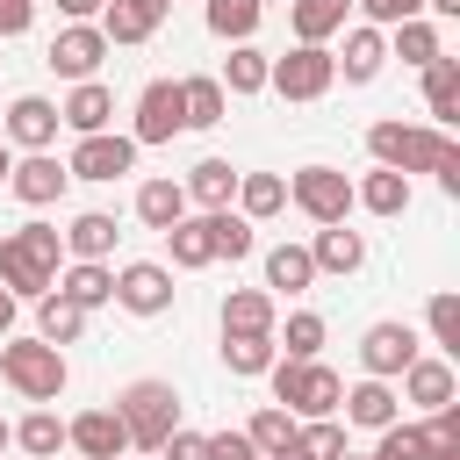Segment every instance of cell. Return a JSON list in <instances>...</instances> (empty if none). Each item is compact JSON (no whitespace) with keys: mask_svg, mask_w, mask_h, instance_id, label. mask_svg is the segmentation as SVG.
Instances as JSON below:
<instances>
[{"mask_svg":"<svg viewBox=\"0 0 460 460\" xmlns=\"http://www.w3.org/2000/svg\"><path fill=\"white\" fill-rule=\"evenodd\" d=\"M367 151H374V165H388V172H438V187L446 194H460V144L446 137V129H417V122H374L367 129Z\"/></svg>","mask_w":460,"mask_h":460,"instance_id":"obj_1","label":"cell"},{"mask_svg":"<svg viewBox=\"0 0 460 460\" xmlns=\"http://www.w3.org/2000/svg\"><path fill=\"white\" fill-rule=\"evenodd\" d=\"M58 259H65V237H58V223H22V230H7L0 237V288L22 302H43L50 288H58Z\"/></svg>","mask_w":460,"mask_h":460,"instance_id":"obj_2","label":"cell"},{"mask_svg":"<svg viewBox=\"0 0 460 460\" xmlns=\"http://www.w3.org/2000/svg\"><path fill=\"white\" fill-rule=\"evenodd\" d=\"M0 381H7L22 402H58L65 381H72V367H65V352L43 345V338H0Z\"/></svg>","mask_w":460,"mask_h":460,"instance_id":"obj_3","label":"cell"},{"mask_svg":"<svg viewBox=\"0 0 460 460\" xmlns=\"http://www.w3.org/2000/svg\"><path fill=\"white\" fill-rule=\"evenodd\" d=\"M273 402L295 417V424H316V417H338V395L345 381L323 367V359H273Z\"/></svg>","mask_w":460,"mask_h":460,"instance_id":"obj_4","label":"cell"},{"mask_svg":"<svg viewBox=\"0 0 460 460\" xmlns=\"http://www.w3.org/2000/svg\"><path fill=\"white\" fill-rule=\"evenodd\" d=\"M115 417H122L129 446L158 453V446L180 431V395H172V381H129V388L115 395Z\"/></svg>","mask_w":460,"mask_h":460,"instance_id":"obj_5","label":"cell"},{"mask_svg":"<svg viewBox=\"0 0 460 460\" xmlns=\"http://www.w3.org/2000/svg\"><path fill=\"white\" fill-rule=\"evenodd\" d=\"M331 79H338V65H331V50H323V43H295L288 58H273V65H266V86H273L280 101H323V93H331Z\"/></svg>","mask_w":460,"mask_h":460,"instance_id":"obj_6","label":"cell"},{"mask_svg":"<svg viewBox=\"0 0 460 460\" xmlns=\"http://www.w3.org/2000/svg\"><path fill=\"white\" fill-rule=\"evenodd\" d=\"M288 201H295L309 223H345V208H352V180H345L338 165H302V172L288 180Z\"/></svg>","mask_w":460,"mask_h":460,"instance_id":"obj_7","label":"cell"},{"mask_svg":"<svg viewBox=\"0 0 460 460\" xmlns=\"http://www.w3.org/2000/svg\"><path fill=\"white\" fill-rule=\"evenodd\" d=\"M187 129V115H180V79H151L144 93H137V122H129V144L144 151V144H172Z\"/></svg>","mask_w":460,"mask_h":460,"instance_id":"obj_8","label":"cell"},{"mask_svg":"<svg viewBox=\"0 0 460 460\" xmlns=\"http://www.w3.org/2000/svg\"><path fill=\"white\" fill-rule=\"evenodd\" d=\"M129 165H137V144H129L122 129L79 137V144H72V158H65V172H72V180H122Z\"/></svg>","mask_w":460,"mask_h":460,"instance_id":"obj_9","label":"cell"},{"mask_svg":"<svg viewBox=\"0 0 460 460\" xmlns=\"http://www.w3.org/2000/svg\"><path fill=\"white\" fill-rule=\"evenodd\" d=\"M115 302H122L129 316H165V309H172V273H165L158 259H129V266L115 273Z\"/></svg>","mask_w":460,"mask_h":460,"instance_id":"obj_10","label":"cell"},{"mask_svg":"<svg viewBox=\"0 0 460 460\" xmlns=\"http://www.w3.org/2000/svg\"><path fill=\"white\" fill-rule=\"evenodd\" d=\"M101 58H108V36H101L93 22L58 29V36H50V50H43V65H50V72H65V79H93V72H101Z\"/></svg>","mask_w":460,"mask_h":460,"instance_id":"obj_11","label":"cell"},{"mask_svg":"<svg viewBox=\"0 0 460 460\" xmlns=\"http://www.w3.org/2000/svg\"><path fill=\"white\" fill-rule=\"evenodd\" d=\"M7 187H14V201H29V208H50V201H65L72 172H65L50 151H29V158H14V165H7Z\"/></svg>","mask_w":460,"mask_h":460,"instance_id":"obj_12","label":"cell"},{"mask_svg":"<svg viewBox=\"0 0 460 460\" xmlns=\"http://www.w3.org/2000/svg\"><path fill=\"white\" fill-rule=\"evenodd\" d=\"M410 359H417V331H410V323H374V331L359 338V367H367V381H395Z\"/></svg>","mask_w":460,"mask_h":460,"instance_id":"obj_13","label":"cell"},{"mask_svg":"<svg viewBox=\"0 0 460 460\" xmlns=\"http://www.w3.org/2000/svg\"><path fill=\"white\" fill-rule=\"evenodd\" d=\"M65 446H72L79 460H122V453H129V431H122L115 410H79V417L65 424Z\"/></svg>","mask_w":460,"mask_h":460,"instance_id":"obj_14","label":"cell"},{"mask_svg":"<svg viewBox=\"0 0 460 460\" xmlns=\"http://www.w3.org/2000/svg\"><path fill=\"white\" fill-rule=\"evenodd\" d=\"M165 14H172V0H108L93 29H101V36H108V50H115V43H144V36H158V22H165Z\"/></svg>","mask_w":460,"mask_h":460,"instance_id":"obj_15","label":"cell"},{"mask_svg":"<svg viewBox=\"0 0 460 460\" xmlns=\"http://www.w3.org/2000/svg\"><path fill=\"white\" fill-rule=\"evenodd\" d=\"M7 144H22V151H50V144H58V101L22 93V101L7 108Z\"/></svg>","mask_w":460,"mask_h":460,"instance_id":"obj_16","label":"cell"},{"mask_svg":"<svg viewBox=\"0 0 460 460\" xmlns=\"http://www.w3.org/2000/svg\"><path fill=\"white\" fill-rule=\"evenodd\" d=\"M58 122H65V129H79V137H101V129L115 122V93H108L101 79H79V86H72V101L58 108Z\"/></svg>","mask_w":460,"mask_h":460,"instance_id":"obj_17","label":"cell"},{"mask_svg":"<svg viewBox=\"0 0 460 460\" xmlns=\"http://www.w3.org/2000/svg\"><path fill=\"white\" fill-rule=\"evenodd\" d=\"M223 338H273V295H266V288H230V302H223Z\"/></svg>","mask_w":460,"mask_h":460,"instance_id":"obj_18","label":"cell"},{"mask_svg":"<svg viewBox=\"0 0 460 460\" xmlns=\"http://www.w3.org/2000/svg\"><path fill=\"white\" fill-rule=\"evenodd\" d=\"M331 65H338V72H345V79H352V86H367V79H374V72H381V65H388V36H381V29H367V22H359V29H345V50H338V58H331Z\"/></svg>","mask_w":460,"mask_h":460,"instance_id":"obj_19","label":"cell"},{"mask_svg":"<svg viewBox=\"0 0 460 460\" xmlns=\"http://www.w3.org/2000/svg\"><path fill=\"white\" fill-rule=\"evenodd\" d=\"M58 237H65V252H72V259H93V266H108V252H115V237H122V230H115V216L86 208V216H72Z\"/></svg>","mask_w":460,"mask_h":460,"instance_id":"obj_20","label":"cell"},{"mask_svg":"<svg viewBox=\"0 0 460 460\" xmlns=\"http://www.w3.org/2000/svg\"><path fill=\"white\" fill-rule=\"evenodd\" d=\"M309 259H316V273H359L367 266V237L345 230V223H323L316 244H309Z\"/></svg>","mask_w":460,"mask_h":460,"instance_id":"obj_21","label":"cell"},{"mask_svg":"<svg viewBox=\"0 0 460 460\" xmlns=\"http://www.w3.org/2000/svg\"><path fill=\"white\" fill-rule=\"evenodd\" d=\"M58 295H65L72 309H101V302H115V273L93 266V259H72V266L58 273Z\"/></svg>","mask_w":460,"mask_h":460,"instance_id":"obj_22","label":"cell"},{"mask_svg":"<svg viewBox=\"0 0 460 460\" xmlns=\"http://www.w3.org/2000/svg\"><path fill=\"white\" fill-rule=\"evenodd\" d=\"M338 410H345V424L388 431V424H395V388H388V381H359V388H345V395H338Z\"/></svg>","mask_w":460,"mask_h":460,"instance_id":"obj_23","label":"cell"},{"mask_svg":"<svg viewBox=\"0 0 460 460\" xmlns=\"http://www.w3.org/2000/svg\"><path fill=\"white\" fill-rule=\"evenodd\" d=\"M424 108H431V129H453V115H460V65L453 58L424 65Z\"/></svg>","mask_w":460,"mask_h":460,"instance_id":"obj_24","label":"cell"},{"mask_svg":"<svg viewBox=\"0 0 460 460\" xmlns=\"http://www.w3.org/2000/svg\"><path fill=\"white\" fill-rule=\"evenodd\" d=\"M180 115H187V129H216L230 115V93L208 72H194V79H180Z\"/></svg>","mask_w":460,"mask_h":460,"instance_id":"obj_25","label":"cell"},{"mask_svg":"<svg viewBox=\"0 0 460 460\" xmlns=\"http://www.w3.org/2000/svg\"><path fill=\"white\" fill-rule=\"evenodd\" d=\"M180 187H187V201H201V208H230V201H237V165H230V158H201Z\"/></svg>","mask_w":460,"mask_h":460,"instance_id":"obj_26","label":"cell"},{"mask_svg":"<svg viewBox=\"0 0 460 460\" xmlns=\"http://www.w3.org/2000/svg\"><path fill=\"white\" fill-rule=\"evenodd\" d=\"M288 208V180L280 172H237V216L244 223H266Z\"/></svg>","mask_w":460,"mask_h":460,"instance_id":"obj_27","label":"cell"},{"mask_svg":"<svg viewBox=\"0 0 460 460\" xmlns=\"http://www.w3.org/2000/svg\"><path fill=\"white\" fill-rule=\"evenodd\" d=\"M402 395H410L417 410H446V402H453V367H446V359H410V367H402Z\"/></svg>","mask_w":460,"mask_h":460,"instance_id":"obj_28","label":"cell"},{"mask_svg":"<svg viewBox=\"0 0 460 460\" xmlns=\"http://www.w3.org/2000/svg\"><path fill=\"white\" fill-rule=\"evenodd\" d=\"M266 65H273V58H266L259 43H230L216 86H223V93H266Z\"/></svg>","mask_w":460,"mask_h":460,"instance_id":"obj_29","label":"cell"},{"mask_svg":"<svg viewBox=\"0 0 460 460\" xmlns=\"http://www.w3.org/2000/svg\"><path fill=\"white\" fill-rule=\"evenodd\" d=\"M352 201H359L367 216H402V208H410V180H402V172H388V165H374V172L352 187Z\"/></svg>","mask_w":460,"mask_h":460,"instance_id":"obj_30","label":"cell"},{"mask_svg":"<svg viewBox=\"0 0 460 460\" xmlns=\"http://www.w3.org/2000/svg\"><path fill=\"white\" fill-rule=\"evenodd\" d=\"M266 288H280V295L316 288V259H309V244H273V252H266Z\"/></svg>","mask_w":460,"mask_h":460,"instance_id":"obj_31","label":"cell"},{"mask_svg":"<svg viewBox=\"0 0 460 460\" xmlns=\"http://www.w3.org/2000/svg\"><path fill=\"white\" fill-rule=\"evenodd\" d=\"M137 216H144L151 230H172V223L187 216V187H180V180H144V187H137Z\"/></svg>","mask_w":460,"mask_h":460,"instance_id":"obj_32","label":"cell"},{"mask_svg":"<svg viewBox=\"0 0 460 460\" xmlns=\"http://www.w3.org/2000/svg\"><path fill=\"white\" fill-rule=\"evenodd\" d=\"M165 244H172V266H180V273H201V266L216 259V244H208V216H180V223L165 230Z\"/></svg>","mask_w":460,"mask_h":460,"instance_id":"obj_33","label":"cell"},{"mask_svg":"<svg viewBox=\"0 0 460 460\" xmlns=\"http://www.w3.org/2000/svg\"><path fill=\"white\" fill-rule=\"evenodd\" d=\"M79 331H86V309H72V302H65V295H58V288H50V295H43V302H36V338H43V345H58V352H65V345H72V338H79Z\"/></svg>","mask_w":460,"mask_h":460,"instance_id":"obj_34","label":"cell"},{"mask_svg":"<svg viewBox=\"0 0 460 460\" xmlns=\"http://www.w3.org/2000/svg\"><path fill=\"white\" fill-rule=\"evenodd\" d=\"M295 431H302V424H295V417H288L280 402H266V410H259V417L244 424V438H252V453H259V460H280V453L295 446Z\"/></svg>","mask_w":460,"mask_h":460,"instance_id":"obj_35","label":"cell"},{"mask_svg":"<svg viewBox=\"0 0 460 460\" xmlns=\"http://www.w3.org/2000/svg\"><path fill=\"white\" fill-rule=\"evenodd\" d=\"M14 446H22L29 460H58V453H65V417H58V410H29V417L14 424Z\"/></svg>","mask_w":460,"mask_h":460,"instance_id":"obj_36","label":"cell"},{"mask_svg":"<svg viewBox=\"0 0 460 460\" xmlns=\"http://www.w3.org/2000/svg\"><path fill=\"white\" fill-rule=\"evenodd\" d=\"M345 7H352V0H295V7H288L295 43H323V36H338V29H345Z\"/></svg>","mask_w":460,"mask_h":460,"instance_id":"obj_37","label":"cell"},{"mask_svg":"<svg viewBox=\"0 0 460 460\" xmlns=\"http://www.w3.org/2000/svg\"><path fill=\"white\" fill-rule=\"evenodd\" d=\"M201 14H208V36H223V43H252V29H259L266 0H208Z\"/></svg>","mask_w":460,"mask_h":460,"instance_id":"obj_38","label":"cell"},{"mask_svg":"<svg viewBox=\"0 0 460 460\" xmlns=\"http://www.w3.org/2000/svg\"><path fill=\"white\" fill-rule=\"evenodd\" d=\"M388 58H402V65H417V72H424V65H431V58H446V50H438V29L417 14V22H402V29L388 36Z\"/></svg>","mask_w":460,"mask_h":460,"instance_id":"obj_39","label":"cell"},{"mask_svg":"<svg viewBox=\"0 0 460 460\" xmlns=\"http://www.w3.org/2000/svg\"><path fill=\"white\" fill-rule=\"evenodd\" d=\"M208 244H216V259H252V223L244 216H230V208H208Z\"/></svg>","mask_w":460,"mask_h":460,"instance_id":"obj_40","label":"cell"},{"mask_svg":"<svg viewBox=\"0 0 460 460\" xmlns=\"http://www.w3.org/2000/svg\"><path fill=\"white\" fill-rule=\"evenodd\" d=\"M273 359H280L273 338H223V367H230V374H266Z\"/></svg>","mask_w":460,"mask_h":460,"instance_id":"obj_41","label":"cell"},{"mask_svg":"<svg viewBox=\"0 0 460 460\" xmlns=\"http://www.w3.org/2000/svg\"><path fill=\"white\" fill-rule=\"evenodd\" d=\"M417 431H424V453L431 460H460V402L431 410V424H417Z\"/></svg>","mask_w":460,"mask_h":460,"instance_id":"obj_42","label":"cell"},{"mask_svg":"<svg viewBox=\"0 0 460 460\" xmlns=\"http://www.w3.org/2000/svg\"><path fill=\"white\" fill-rule=\"evenodd\" d=\"M295 446H302L309 460H345V424H338V417H316V424L295 431Z\"/></svg>","mask_w":460,"mask_h":460,"instance_id":"obj_43","label":"cell"},{"mask_svg":"<svg viewBox=\"0 0 460 460\" xmlns=\"http://www.w3.org/2000/svg\"><path fill=\"white\" fill-rule=\"evenodd\" d=\"M424 316H431V338H438V352H460V295H453V288H438Z\"/></svg>","mask_w":460,"mask_h":460,"instance_id":"obj_44","label":"cell"},{"mask_svg":"<svg viewBox=\"0 0 460 460\" xmlns=\"http://www.w3.org/2000/svg\"><path fill=\"white\" fill-rule=\"evenodd\" d=\"M280 345H288V359H316V352H323V316H316V309H295Z\"/></svg>","mask_w":460,"mask_h":460,"instance_id":"obj_45","label":"cell"},{"mask_svg":"<svg viewBox=\"0 0 460 460\" xmlns=\"http://www.w3.org/2000/svg\"><path fill=\"white\" fill-rule=\"evenodd\" d=\"M374 460H431V453H424V431L417 424H388L381 446H374Z\"/></svg>","mask_w":460,"mask_h":460,"instance_id":"obj_46","label":"cell"},{"mask_svg":"<svg viewBox=\"0 0 460 460\" xmlns=\"http://www.w3.org/2000/svg\"><path fill=\"white\" fill-rule=\"evenodd\" d=\"M352 7L367 14V29H402V22L424 14V0H352Z\"/></svg>","mask_w":460,"mask_h":460,"instance_id":"obj_47","label":"cell"},{"mask_svg":"<svg viewBox=\"0 0 460 460\" xmlns=\"http://www.w3.org/2000/svg\"><path fill=\"white\" fill-rule=\"evenodd\" d=\"M158 453H165V460H208V431H187V424H180Z\"/></svg>","mask_w":460,"mask_h":460,"instance_id":"obj_48","label":"cell"},{"mask_svg":"<svg viewBox=\"0 0 460 460\" xmlns=\"http://www.w3.org/2000/svg\"><path fill=\"white\" fill-rule=\"evenodd\" d=\"M208 460H259L244 431H208Z\"/></svg>","mask_w":460,"mask_h":460,"instance_id":"obj_49","label":"cell"},{"mask_svg":"<svg viewBox=\"0 0 460 460\" xmlns=\"http://www.w3.org/2000/svg\"><path fill=\"white\" fill-rule=\"evenodd\" d=\"M36 22V0H0V36H22Z\"/></svg>","mask_w":460,"mask_h":460,"instance_id":"obj_50","label":"cell"},{"mask_svg":"<svg viewBox=\"0 0 460 460\" xmlns=\"http://www.w3.org/2000/svg\"><path fill=\"white\" fill-rule=\"evenodd\" d=\"M58 7H65V14H72V22H93V14H101V7H108V0H58Z\"/></svg>","mask_w":460,"mask_h":460,"instance_id":"obj_51","label":"cell"},{"mask_svg":"<svg viewBox=\"0 0 460 460\" xmlns=\"http://www.w3.org/2000/svg\"><path fill=\"white\" fill-rule=\"evenodd\" d=\"M7 331H14V295L0 288V338H7Z\"/></svg>","mask_w":460,"mask_h":460,"instance_id":"obj_52","label":"cell"},{"mask_svg":"<svg viewBox=\"0 0 460 460\" xmlns=\"http://www.w3.org/2000/svg\"><path fill=\"white\" fill-rule=\"evenodd\" d=\"M424 7H431V14H446V22L460 14V0H424Z\"/></svg>","mask_w":460,"mask_h":460,"instance_id":"obj_53","label":"cell"},{"mask_svg":"<svg viewBox=\"0 0 460 460\" xmlns=\"http://www.w3.org/2000/svg\"><path fill=\"white\" fill-rule=\"evenodd\" d=\"M7 446H14V424H7V417H0V453H7Z\"/></svg>","mask_w":460,"mask_h":460,"instance_id":"obj_54","label":"cell"},{"mask_svg":"<svg viewBox=\"0 0 460 460\" xmlns=\"http://www.w3.org/2000/svg\"><path fill=\"white\" fill-rule=\"evenodd\" d=\"M7 165H14V158H7V144H0V187H7Z\"/></svg>","mask_w":460,"mask_h":460,"instance_id":"obj_55","label":"cell"},{"mask_svg":"<svg viewBox=\"0 0 460 460\" xmlns=\"http://www.w3.org/2000/svg\"><path fill=\"white\" fill-rule=\"evenodd\" d=\"M345 460H352V453H345Z\"/></svg>","mask_w":460,"mask_h":460,"instance_id":"obj_56","label":"cell"}]
</instances>
